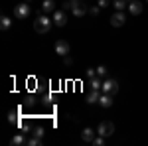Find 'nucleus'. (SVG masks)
<instances>
[{
  "label": "nucleus",
  "mask_w": 148,
  "mask_h": 146,
  "mask_svg": "<svg viewBox=\"0 0 148 146\" xmlns=\"http://www.w3.org/2000/svg\"><path fill=\"white\" fill-rule=\"evenodd\" d=\"M51 24H53V20H49L46 14H42V16H38L34 22V30L38 32V34H47L49 30H51Z\"/></svg>",
  "instance_id": "obj_1"
},
{
  "label": "nucleus",
  "mask_w": 148,
  "mask_h": 146,
  "mask_svg": "<svg viewBox=\"0 0 148 146\" xmlns=\"http://www.w3.org/2000/svg\"><path fill=\"white\" fill-rule=\"evenodd\" d=\"M71 2H73L71 12H73V16H75V18H83L85 14H89V6H87L83 0H71Z\"/></svg>",
  "instance_id": "obj_2"
},
{
  "label": "nucleus",
  "mask_w": 148,
  "mask_h": 146,
  "mask_svg": "<svg viewBox=\"0 0 148 146\" xmlns=\"http://www.w3.org/2000/svg\"><path fill=\"white\" fill-rule=\"evenodd\" d=\"M101 91L103 93H109V95H114V93H119V83L111 77H105L103 79V85H101Z\"/></svg>",
  "instance_id": "obj_3"
},
{
  "label": "nucleus",
  "mask_w": 148,
  "mask_h": 146,
  "mask_svg": "<svg viewBox=\"0 0 148 146\" xmlns=\"http://www.w3.org/2000/svg\"><path fill=\"white\" fill-rule=\"evenodd\" d=\"M30 4L28 2H22V4H18V6H14V18H18V20H26L28 16H30Z\"/></svg>",
  "instance_id": "obj_4"
},
{
  "label": "nucleus",
  "mask_w": 148,
  "mask_h": 146,
  "mask_svg": "<svg viewBox=\"0 0 148 146\" xmlns=\"http://www.w3.org/2000/svg\"><path fill=\"white\" fill-rule=\"evenodd\" d=\"M114 132V124L111 123V121H103V123H99V126H97V134H101V136H111Z\"/></svg>",
  "instance_id": "obj_5"
},
{
  "label": "nucleus",
  "mask_w": 148,
  "mask_h": 146,
  "mask_svg": "<svg viewBox=\"0 0 148 146\" xmlns=\"http://www.w3.org/2000/svg\"><path fill=\"white\" fill-rule=\"evenodd\" d=\"M53 47H56V53H57V56H61V57H65L69 51H71V45H69L65 40H57Z\"/></svg>",
  "instance_id": "obj_6"
},
{
  "label": "nucleus",
  "mask_w": 148,
  "mask_h": 146,
  "mask_svg": "<svg viewBox=\"0 0 148 146\" xmlns=\"http://www.w3.org/2000/svg\"><path fill=\"white\" fill-rule=\"evenodd\" d=\"M125 22H126V16H125L123 10H116L113 16H111V26H113V28H121V26H125Z\"/></svg>",
  "instance_id": "obj_7"
},
{
  "label": "nucleus",
  "mask_w": 148,
  "mask_h": 146,
  "mask_svg": "<svg viewBox=\"0 0 148 146\" xmlns=\"http://www.w3.org/2000/svg\"><path fill=\"white\" fill-rule=\"evenodd\" d=\"M51 20H53V24H56L57 28H63L67 24V14H65V10H56Z\"/></svg>",
  "instance_id": "obj_8"
},
{
  "label": "nucleus",
  "mask_w": 148,
  "mask_h": 146,
  "mask_svg": "<svg viewBox=\"0 0 148 146\" xmlns=\"http://www.w3.org/2000/svg\"><path fill=\"white\" fill-rule=\"evenodd\" d=\"M95 136H97V130H93V128H83V132H81V140H83V142H93Z\"/></svg>",
  "instance_id": "obj_9"
},
{
  "label": "nucleus",
  "mask_w": 148,
  "mask_h": 146,
  "mask_svg": "<svg viewBox=\"0 0 148 146\" xmlns=\"http://www.w3.org/2000/svg\"><path fill=\"white\" fill-rule=\"evenodd\" d=\"M128 12H130L132 16H138V14L142 12V4H140V0H132V2H128Z\"/></svg>",
  "instance_id": "obj_10"
},
{
  "label": "nucleus",
  "mask_w": 148,
  "mask_h": 146,
  "mask_svg": "<svg viewBox=\"0 0 148 146\" xmlns=\"http://www.w3.org/2000/svg\"><path fill=\"white\" fill-rule=\"evenodd\" d=\"M99 105H101L103 109H109V107H113V95H109V93H103L101 99H99Z\"/></svg>",
  "instance_id": "obj_11"
},
{
  "label": "nucleus",
  "mask_w": 148,
  "mask_h": 146,
  "mask_svg": "<svg viewBox=\"0 0 148 146\" xmlns=\"http://www.w3.org/2000/svg\"><path fill=\"white\" fill-rule=\"evenodd\" d=\"M42 12H44V14H46V12H56V2H53V0H44Z\"/></svg>",
  "instance_id": "obj_12"
},
{
  "label": "nucleus",
  "mask_w": 148,
  "mask_h": 146,
  "mask_svg": "<svg viewBox=\"0 0 148 146\" xmlns=\"http://www.w3.org/2000/svg\"><path fill=\"white\" fill-rule=\"evenodd\" d=\"M26 136L24 134H16V136H12V140H10V144L12 146H20V144H26Z\"/></svg>",
  "instance_id": "obj_13"
},
{
  "label": "nucleus",
  "mask_w": 148,
  "mask_h": 146,
  "mask_svg": "<svg viewBox=\"0 0 148 146\" xmlns=\"http://www.w3.org/2000/svg\"><path fill=\"white\" fill-rule=\"evenodd\" d=\"M99 99H101V93H99V91H95V89H91L89 97H87V103L93 105V103H99Z\"/></svg>",
  "instance_id": "obj_14"
},
{
  "label": "nucleus",
  "mask_w": 148,
  "mask_h": 146,
  "mask_svg": "<svg viewBox=\"0 0 148 146\" xmlns=\"http://www.w3.org/2000/svg\"><path fill=\"white\" fill-rule=\"evenodd\" d=\"M10 26H12V20L8 16L2 14V16H0V28H2V30H10Z\"/></svg>",
  "instance_id": "obj_15"
},
{
  "label": "nucleus",
  "mask_w": 148,
  "mask_h": 146,
  "mask_svg": "<svg viewBox=\"0 0 148 146\" xmlns=\"http://www.w3.org/2000/svg\"><path fill=\"white\" fill-rule=\"evenodd\" d=\"M113 6H114V10H125V8H128V2L126 0H114Z\"/></svg>",
  "instance_id": "obj_16"
},
{
  "label": "nucleus",
  "mask_w": 148,
  "mask_h": 146,
  "mask_svg": "<svg viewBox=\"0 0 148 146\" xmlns=\"http://www.w3.org/2000/svg\"><path fill=\"white\" fill-rule=\"evenodd\" d=\"M101 85H103V81H101V77H99V75H97V77H93V79H91V89L99 91V89H101Z\"/></svg>",
  "instance_id": "obj_17"
},
{
  "label": "nucleus",
  "mask_w": 148,
  "mask_h": 146,
  "mask_svg": "<svg viewBox=\"0 0 148 146\" xmlns=\"http://www.w3.org/2000/svg\"><path fill=\"white\" fill-rule=\"evenodd\" d=\"M26 144H28V146H40V144H42V138H38V136H30V138L26 140Z\"/></svg>",
  "instance_id": "obj_18"
},
{
  "label": "nucleus",
  "mask_w": 148,
  "mask_h": 146,
  "mask_svg": "<svg viewBox=\"0 0 148 146\" xmlns=\"http://www.w3.org/2000/svg\"><path fill=\"white\" fill-rule=\"evenodd\" d=\"M97 75H99V77H107V75H109V69L105 67V65H99V67H97Z\"/></svg>",
  "instance_id": "obj_19"
},
{
  "label": "nucleus",
  "mask_w": 148,
  "mask_h": 146,
  "mask_svg": "<svg viewBox=\"0 0 148 146\" xmlns=\"http://www.w3.org/2000/svg\"><path fill=\"white\" fill-rule=\"evenodd\" d=\"M91 144H95V146H103V144H105V136L97 134V136H95V140H93Z\"/></svg>",
  "instance_id": "obj_20"
},
{
  "label": "nucleus",
  "mask_w": 148,
  "mask_h": 146,
  "mask_svg": "<svg viewBox=\"0 0 148 146\" xmlns=\"http://www.w3.org/2000/svg\"><path fill=\"white\" fill-rule=\"evenodd\" d=\"M85 75H87V77H89V79L97 77V67H95V69H93V67H89V69H87V71H85Z\"/></svg>",
  "instance_id": "obj_21"
},
{
  "label": "nucleus",
  "mask_w": 148,
  "mask_h": 146,
  "mask_svg": "<svg viewBox=\"0 0 148 146\" xmlns=\"http://www.w3.org/2000/svg\"><path fill=\"white\" fill-rule=\"evenodd\" d=\"M16 121H18V112L14 111V112H10V114H8V123H16Z\"/></svg>",
  "instance_id": "obj_22"
},
{
  "label": "nucleus",
  "mask_w": 148,
  "mask_h": 146,
  "mask_svg": "<svg viewBox=\"0 0 148 146\" xmlns=\"http://www.w3.org/2000/svg\"><path fill=\"white\" fill-rule=\"evenodd\" d=\"M99 12H101V8H99V6H89V14H91V16H97Z\"/></svg>",
  "instance_id": "obj_23"
},
{
  "label": "nucleus",
  "mask_w": 148,
  "mask_h": 146,
  "mask_svg": "<svg viewBox=\"0 0 148 146\" xmlns=\"http://www.w3.org/2000/svg\"><path fill=\"white\" fill-rule=\"evenodd\" d=\"M71 8H73V2H71V0L63 2V6H61V10H71Z\"/></svg>",
  "instance_id": "obj_24"
},
{
  "label": "nucleus",
  "mask_w": 148,
  "mask_h": 146,
  "mask_svg": "<svg viewBox=\"0 0 148 146\" xmlns=\"http://www.w3.org/2000/svg\"><path fill=\"white\" fill-rule=\"evenodd\" d=\"M34 136H38V138H44V128L40 126V128H36L34 130Z\"/></svg>",
  "instance_id": "obj_25"
},
{
  "label": "nucleus",
  "mask_w": 148,
  "mask_h": 146,
  "mask_svg": "<svg viewBox=\"0 0 148 146\" xmlns=\"http://www.w3.org/2000/svg\"><path fill=\"white\" fill-rule=\"evenodd\" d=\"M97 6H99V8H107V6H109V0H99Z\"/></svg>",
  "instance_id": "obj_26"
},
{
  "label": "nucleus",
  "mask_w": 148,
  "mask_h": 146,
  "mask_svg": "<svg viewBox=\"0 0 148 146\" xmlns=\"http://www.w3.org/2000/svg\"><path fill=\"white\" fill-rule=\"evenodd\" d=\"M65 65H67V67H69V65H73V59L67 57V56H65Z\"/></svg>",
  "instance_id": "obj_27"
},
{
  "label": "nucleus",
  "mask_w": 148,
  "mask_h": 146,
  "mask_svg": "<svg viewBox=\"0 0 148 146\" xmlns=\"http://www.w3.org/2000/svg\"><path fill=\"white\" fill-rule=\"evenodd\" d=\"M126 2H132V0H126Z\"/></svg>",
  "instance_id": "obj_28"
}]
</instances>
